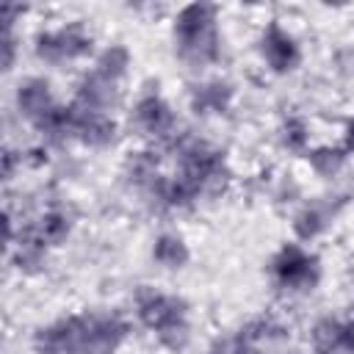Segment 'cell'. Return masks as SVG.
Masks as SVG:
<instances>
[{
	"instance_id": "cell-7",
	"label": "cell",
	"mask_w": 354,
	"mask_h": 354,
	"mask_svg": "<svg viewBox=\"0 0 354 354\" xmlns=\"http://www.w3.org/2000/svg\"><path fill=\"white\" fill-rule=\"evenodd\" d=\"M133 124L141 136L169 144L177 136V113L174 108L158 94V91H144L136 105H133Z\"/></svg>"
},
{
	"instance_id": "cell-23",
	"label": "cell",
	"mask_w": 354,
	"mask_h": 354,
	"mask_svg": "<svg viewBox=\"0 0 354 354\" xmlns=\"http://www.w3.org/2000/svg\"><path fill=\"white\" fill-rule=\"evenodd\" d=\"M17 61V36L14 30H3V69L8 72Z\"/></svg>"
},
{
	"instance_id": "cell-3",
	"label": "cell",
	"mask_w": 354,
	"mask_h": 354,
	"mask_svg": "<svg viewBox=\"0 0 354 354\" xmlns=\"http://www.w3.org/2000/svg\"><path fill=\"white\" fill-rule=\"evenodd\" d=\"M91 337H94V315L75 313L47 326H39L30 343L36 354H88Z\"/></svg>"
},
{
	"instance_id": "cell-27",
	"label": "cell",
	"mask_w": 354,
	"mask_h": 354,
	"mask_svg": "<svg viewBox=\"0 0 354 354\" xmlns=\"http://www.w3.org/2000/svg\"><path fill=\"white\" fill-rule=\"evenodd\" d=\"M346 354H354V321L346 324V346H343Z\"/></svg>"
},
{
	"instance_id": "cell-26",
	"label": "cell",
	"mask_w": 354,
	"mask_h": 354,
	"mask_svg": "<svg viewBox=\"0 0 354 354\" xmlns=\"http://www.w3.org/2000/svg\"><path fill=\"white\" fill-rule=\"evenodd\" d=\"M343 147H346V152L348 155H354V116L346 122V127H343Z\"/></svg>"
},
{
	"instance_id": "cell-6",
	"label": "cell",
	"mask_w": 354,
	"mask_h": 354,
	"mask_svg": "<svg viewBox=\"0 0 354 354\" xmlns=\"http://www.w3.org/2000/svg\"><path fill=\"white\" fill-rule=\"evenodd\" d=\"M257 53L274 75H290L301 66V47L279 19H268L257 39Z\"/></svg>"
},
{
	"instance_id": "cell-13",
	"label": "cell",
	"mask_w": 354,
	"mask_h": 354,
	"mask_svg": "<svg viewBox=\"0 0 354 354\" xmlns=\"http://www.w3.org/2000/svg\"><path fill=\"white\" fill-rule=\"evenodd\" d=\"M335 218V205L326 202H307L296 216H293V232L299 238V243H310L318 235L326 232V227Z\"/></svg>"
},
{
	"instance_id": "cell-18",
	"label": "cell",
	"mask_w": 354,
	"mask_h": 354,
	"mask_svg": "<svg viewBox=\"0 0 354 354\" xmlns=\"http://www.w3.org/2000/svg\"><path fill=\"white\" fill-rule=\"evenodd\" d=\"M130 66H133V53H130L124 44H108V47H102V50L97 53L91 69L100 72L102 77L113 80V83H122V80L127 77Z\"/></svg>"
},
{
	"instance_id": "cell-1",
	"label": "cell",
	"mask_w": 354,
	"mask_h": 354,
	"mask_svg": "<svg viewBox=\"0 0 354 354\" xmlns=\"http://www.w3.org/2000/svg\"><path fill=\"white\" fill-rule=\"evenodd\" d=\"M174 53L191 69H207L221 58L218 8L210 3H188L171 22Z\"/></svg>"
},
{
	"instance_id": "cell-12",
	"label": "cell",
	"mask_w": 354,
	"mask_h": 354,
	"mask_svg": "<svg viewBox=\"0 0 354 354\" xmlns=\"http://www.w3.org/2000/svg\"><path fill=\"white\" fill-rule=\"evenodd\" d=\"M122 174L124 180L138 188L141 194H147L163 174H160V158L155 149H136L124 158V166H122Z\"/></svg>"
},
{
	"instance_id": "cell-16",
	"label": "cell",
	"mask_w": 354,
	"mask_h": 354,
	"mask_svg": "<svg viewBox=\"0 0 354 354\" xmlns=\"http://www.w3.org/2000/svg\"><path fill=\"white\" fill-rule=\"evenodd\" d=\"M30 232L50 249V246H61L66 238H69V232H72V216L66 213V210H58V207H53V210H44L33 224H30Z\"/></svg>"
},
{
	"instance_id": "cell-20",
	"label": "cell",
	"mask_w": 354,
	"mask_h": 354,
	"mask_svg": "<svg viewBox=\"0 0 354 354\" xmlns=\"http://www.w3.org/2000/svg\"><path fill=\"white\" fill-rule=\"evenodd\" d=\"M160 348L171 351V354H183L188 346H191V321H180V324H171L160 332H155Z\"/></svg>"
},
{
	"instance_id": "cell-14",
	"label": "cell",
	"mask_w": 354,
	"mask_h": 354,
	"mask_svg": "<svg viewBox=\"0 0 354 354\" xmlns=\"http://www.w3.org/2000/svg\"><path fill=\"white\" fill-rule=\"evenodd\" d=\"M235 335L241 337V343L246 346V351L254 354V351L263 348V346H271V343H277V340H285V337H288V329H285V324H279V321L271 318V315H257V318L246 321Z\"/></svg>"
},
{
	"instance_id": "cell-10",
	"label": "cell",
	"mask_w": 354,
	"mask_h": 354,
	"mask_svg": "<svg viewBox=\"0 0 354 354\" xmlns=\"http://www.w3.org/2000/svg\"><path fill=\"white\" fill-rule=\"evenodd\" d=\"M72 102L80 105L83 111L111 113V108H116V102H119V83H113V80H108L91 69L77 80Z\"/></svg>"
},
{
	"instance_id": "cell-15",
	"label": "cell",
	"mask_w": 354,
	"mask_h": 354,
	"mask_svg": "<svg viewBox=\"0 0 354 354\" xmlns=\"http://www.w3.org/2000/svg\"><path fill=\"white\" fill-rule=\"evenodd\" d=\"M152 260L166 271H180L191 263V249L183 235L177 232H160L152 243Z\"/></svg>"
},
{
	"instance_id": "cell-8",
	"label": "cell",
	"mask_w": 354,
	"mask_h": 354,
	"mask_svg": "<svg viewBox=\"0 0 354 354\" xmlns=\"http://www.w3.org/2000/svg\"><path fill=\"white\" fill-rule=\"evenodd\" d=\"M14 102H17V111L25 122L30 124H39L58 102L53 97V88H50V80L39 77V75H30V77H22L19 86H17V94H14Z\"/></svg>"
},
{
	"instance_id": "cell-2",
	"label": "cell",
	"mask_w": 354,
	"mask_h": 354,
	"mask_svg": "<svg viewBox=\"0 0 354 354\" xmlns=\"http://www.w3.org/2000/svg\"><path fill=\"white\" fill-rule=\"evenodd\" d=\"M268 271L274 285L290 296L313 293L321 282V260L301 243H282L279 252L271 257Z\"/></svg>"
},
{
	"instance_id": "cell-4",
	"label": "cell",
	"mask_w": 354,
	"mask_h": 354,
	"mask_svg": "<svg viewBox=\"0 0 354 354\" xmlns=\"http://www.w3.org/2000/svg\"><path fill=\"white\" fill-rule=\"evenodd\" d=\"M33 53H36L39 61H44L50 66L83 61L94 53V36L88 33V28L80 19H75V22H66V25L55 28V30L36 33Z\"/></svg>"
},
{
	"instance_id": "cell-17",
	"label": "cell",
	"mask_w": 354,
	"mask_h": 354,
	"mask_svg": "<svg viewBox=\"0 0 354 354\" xmlns=\"http://www.w3.org/2000/svg\"><path fill=\"white\" fill-rule=\"evenodd\" d=\"M310 346L315 354H340L346 346V324L332 315L318 318L310 329Z\"/></svg>"
},
{
	"instance_id": "cell-19",
	"label": "cell",
	"mask_w": 354,
	"mask_h": 354,
	"mask_svg": "<svg viewBox=\"0 0 354 354\" xmlns=\"http://www.w3.org/2000/svg\"><path fill=\"white\" fill-rule=\"evenodd\" d=\"M307 163H310V169H313L318 177L332 180V177H337V174L346 169L348 152H346L343 144H335V147H332V144H321V147L307 149Z\"/></svg>"
},
{
	"instance_id": "cell-22",
	"label": "cell",
	"mask_w": 354,
	"mask_h": 354,
	"mask_svg": "<svg viewBox=\"0 0 354 354\" xmlns=\"http://www.w3.org/2000/svg\"><path fill=\"white\" fill-rule=\"evenodd\" d=\"M207 354H249L246 346L241 343L238 335H227V337H216L207 348Z\"/></svg>"
},
{
	"instance_id": "cell-21",
	"label": "cell",
	"mask_w": 354,
	"mask_h": 354,
	"mask_svg": "<svg viewBox=\"0 0 354 354\" xmlns=\"http://www.w3.org/2000/svg\"><path fill=\"white\" fill-rule=\"evenodd\" d=\"M282 144L293 152H307V144H310V127L301 116H288L282 122Z\"/></svg>"
},
{
	"instance_id": "cell-11",
	"label": "cell",
	"mask_w": 354,
	"mask_h": 354,
	"mask_svg": "<svg viewBox=\"0 0 354 354\" xmlns=\"http://www.w3.org/2000/svg\"><path fill=\"white\" fill-rule=\"evenodd\" d=\"M235 100V88L232 83L216 77V80H205V83H196L188 94V102H191V111L199 113V116H221L230 111Z\"/></svg>"
},
{
	"instance_id": "cell-5",
	"label": "cell",
	"mask_w": 354,
	"mask_h": 354,
	"mask_svg": "<svg viewBox=\"0 0 354 354\" xmlns=\"http://www.w3.org/2000/svg\"><path fill=\"white\" fill-rule=\"evenodd\" d=\"M136 318L149 332H160L171 324L188 321V301L183 296L163 293V290H155L149 285H141L136 290Z\"/></svg>"
},
{
	"instance_id": "cell-24",
	"label": "cell",
	"mask_w": 354,
	"mask_h": 354,
	"mask_svg": "<svg viewBox=\"0 0 354 354\" xmlns=\"http://www.w3.org/2000/svg\"><path fill=\"white\" fill-rule=\"evenodd\" d=\"M19 163H22V152H14V149L6 147V149H3V177L11 180Z\"/></svg>"
},
{
	"instance_id": "cell-9",
	"label": "cell",
	"mask_w": 354,
	"mask_h": 354,
	"mask_svg": "<svg viewBox=\"0 0 354 354\" xmlns=\"http://www.w3.org/2000/svg\"><path fill=\"white\" fill-rule=\"evenodd\" d=\"M116 138H119V124L111 113L83 111L80 105H75V141H80L88 149H105Z\"/></svg>"
},
{
	"instance_id": "cell-25",
	"label": "cell",
	"mask_w": 354,
	"mask_h": 354,
	"mask_svg": "<svg viewBox=\"0 0 354 354\" xmlns=\"http://www.w3.org/2000/svg\"><path fill=\"white\" fill-rule=\"evenodd\" d=\"M335 64H337V72L354 75V50H351V47L337 50V53H335Z\"/></svg>"
}]
</instances>
